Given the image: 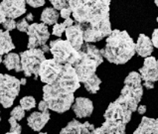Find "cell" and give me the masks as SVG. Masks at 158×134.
<instances>
[{
	"instance_id": "obj_1",
	"label": "cell",
	"mask_w": 158,
	"mask_h": 134,
	"mask_svg": "<svg viewBox=\"0 0 158 134\" xmlns=\"http://www.w3.org/2000/svg\"><path fill=\"white\" fill-rule=\"evenodd\" d=\"M69 6L76 24L84 30L85 43H94L111 34L110 0H70Z\"/></svg>"
},
{
	"instance_id": "obj_2",
	"label": "cell",
	"mask_w": 158,
	"mask_h": 134,
	"mask_svg": "<svg viewBox=\"0 0 158 134\" xmlns=\"http://www.w3.org/2000/svg\"><path fill=\"white\" fill-rule=\"evenodd\" d=\"M80 83L74 67L64 65L56 82L43 87V100L47 102L49 109L64 113L74 104V92L80 87Z\"/></svg>"
},
{
	"instance_id": "obj_3",
	"label": "cell",
	"mask_w": 158,
	"mask_h": 134,
	"mask_svg": "<svg viewBox=\"0 0 158 134\" xmlns=\"http://www.w3.org/2000/svg\"><path fill=\"white\" fill-rule=\"evenodd\" d=\"M103 57L115 65H123L135 55V43L126 31L114 30L106 38Z\"/></svg>"
},
{
	"instance_id": "obj_4",
	"label": "cell",
	"mask_w": 158,
	"mask_h": 134,
	"mask_svg": "<svg viewBox=\"0 0 158 134\" xmlns=\"http://www.w3.org/2000/svg\"><path fill=\"white\" fill-rule=\"evenodd\" d=\"M79 52L80 60L73 67L80 82L84 83L96 75L98 67L103 62V53L102 49L100 50L91 43L84 44Z\"/></svg>"
},
{
	"instance_id": "obj_5",
	"label": "cell",
	"mask_w": 158,
	"mask_h": 134,
	"mask_svg": "<svg viewBox=\"0 0 158 134\" xmlns=\"http://www.w3.org/2000/svg\"><path fill=\"white\" fill-rule=\"evenodd\" d=\"M141 82L142 79L139 73L131 71L125 78L124 87L121 89L119 97L115 101L131 112L136 111L138 104L143 95V86Z\"/></svg>"
},
{
	"instance_id": "obj_6",
	"label": "cell",
	"mask_w": 158,
	"mask_h": 134,
	"mask_svg": "<svg viewBox=\"0 0 158 134\" xmlns=\"http://www.w3.org/2000/svg\"><path fill=\"white\" fill-rule=\"evenodd\" d=\"M49 47L53 59L61 65L74 66L80 60V52L77 51L68 40H53Z\"/></svg>"
},
{
	"instance_id": "obj_7",
	"label": "cell",
	"mask_w": 158,
	"mask_h": 134,
	"mask_svg": "<svg viewBox=\"0 0 158 134\" xmlns=\"http://www.w3.org/2000/svg\"><path fill=\"white\" fill-rule=\"evenodd\" d=\"M20 79L10 75L0 74V104L4 108H9L20 91Z\"/></svg>"
},
{
	"instance_id": "obj_8",
	"label": "cell",
	"mask_w": 158,
	"mask_h": 134,
	"mask_svg": "<svg viewBox=\"0 0 158 134\" xmlns=\"http://www.w3.org/2000/svg\"><path fill=\"white\" fill-rule=\"evenodd\" d=\"M21 57V65L22 71L25 77H31L34 75L35 79L39 77V69L42 63L46 60L45 53L41 49H28L20 54Z\"/></svg>"
},
{
	"instance_id": "obj_9",
	"label": "cell",
	"mask_w": 158,
	"mask_h": 134,
	"mask_svg": "<svg viewBox=\"0 0 158 134\" xmlns=\"http://www.w3.org/2000/svg\"><path fill=\"white\" fill-rule=\"evenodd\" d=\"M27 34L29 36L28 45H27V48L29 50L46 45L47 41L50 38V33H49L48 27L44 23L30 24Z\"/></svg>"
},
{
	"instance_id": "obj_10",
	"label": "cell",
	"mask_w": 158,
	"mask_h": 134,
	"mask_svg": "<svg viewBox=\"0 0 158 134\" xmlns=\"http://www.w3.org/2000/svg\"><path fill=\"white\" fill-rule=\"evenodd\" d=\"M157 60L154 57L145 58L143 67L139 69V75L143 80V87L148 89L154 87V83L158 80V68L156 64Z\"/></svg>"
},
{
	"instance_id": "obj_11",
	"label": "cell",
	"mask_w": 158,
	"mask_h": 134,
	"mask_svg": "<svg viewBox=\"0 0 158 134\" xmlns=\"http://www.w3.org/2000/svg\"><path fill=\"white\" fill-rule=\"evenodd\" d=\"M63 66L54 59L45 60L39 69V77L41 82L46 84H52L57 80L63 70Z\"/></svg>"
},
{
	"instance_id": "obj_12",
	"label": "cell",
	"mask_w": 158,
	"mask_h": 134,
	"mask_svg": "<svg viewBox=\"0 0 158 134\" xmlns=\"http://www.w3.org/2000/svg\"><path fill=\"white\" fill-rule=\"evenodd\" d=\"M131 111L124 108L118 102L114 101L107 106L105 112V119L117 120V121H121L127 124L130 121V119H131Z\"/></svg>"
},
{
	"instance_id": "obj_13",
	"label": "cell",
	"mask_w": 158,
	"mask_h": 134,
	"mask_svg": "<svg viewBox=\"0 0 158 134\" xmlns=\"http://www.w3.org/2000/svg\"><path fill=\"white\" fill-rule=\"evenodd\" d=\"M0 4L10 19H16L26 13V0H2Z\"/></svg>"
},
{
	"instance_id": "obj_14",
	"label": "cell",
	"mask_w": 158,
	"mask_h": 134,
	"mask_svg": "<svg viewBox=\"0 0 158 134\" xmlns=\"http://www.w3.org/2000/svg\"><path fill=\"white\" fill-rule=\"evenodd\" d=\"M96 128L93 124L85 121L84 123L73 119L60 131V134H94Z\"/></svg>"
},
{
	"instance_id": "obj_15",
	"label": "cell",
	"mask_w": 158,
	"mask_h": 134,
	"mask_svg": "<svg viewBox=\"0 0 158 134\" xmlns=\"http://www.w3.org/2000/svg\"><path fill=\"white\" fill-rule=\"evenodd\" d=\"M66 37L77 51H80L84 46V30L79 24H74L66 29Z\"/></svg>"
},
{
	"instance_id": "obj_16",
	"label": "cell",
	"mask_w": 158,
	"mask_h": 134,
	"mask_svg": "<svg viewBox=\"0 0 158 134\" xmlns=\"http://www.w3.org/2000/svg\"><path fill=\"white\" fill-rule=\"evenodd\" d=\"M73 111L78 118H85L91 116L94 111V104L87 97H78L73 104Z\"/></svg>"
},
{
	"instance_id": "obj_17",
	"label": "cell",
	"mask_w": 158,
	"mask_h": 134,
	"mask_svg": "<svg viewBox=\"0 0 158 134\" xmlns=\"http://www.w3.org/2000/svg\"><path fill=\"white\" fill-rule=\"evenodd\" d=\"M126 124L117 120L106 119L101 127L96 128L94 134H125Z\"/></svg>"
},
{
	"instance_id": "obj_18",
	"label": "cell",
	"mask_w": 158,
	"mask_h": 134,
	"mask_svg": "<svg viewBox=\"0 0 158 134\" xmlns=\"http://www.w3.org/2000/svg\"><path fill=\"white\" fill-rule=\"evenodd\" d=\"M50 119V112L49 111H34L31 113L28 118H27V123L28 126L34 131H40L45 127Z\"/></svg>"
},
{
	"instance_id": "obj_19",
	"label": "cell",
	"mask_w": 158,
	"mask_h": 134,
	"mask_svg": "<svg viewBox=\"0 0 158 134\" xmlns=\"http://www.w3.org/2000/svg\"><path fill=\"white\" fill-rule=\"evenodd\" d=\"M153 46L152 41L149 37H147L146 35L140 34L138 36L137 42L135 44V51L138 54V56L142 58L150 57L153 52Z\"/></svg>"
},
{
	"instance_id": "obj_20",
	"label": "cell",
	"mask_w": 158,
	"mask_h": 134,
	"mask_svg": "<svg viewBox=\"0 0 158 134\" xmlns=\"http://www.w3.org/2000/svg\"><path fill=\"white\" fill-rule=\"evenodd\" d=\"M133 134H158V118L144 116Z\"/></svg>"
},
{
	"instance_id": "obj_21",
	"label": "cell",
	"mask_w": 158,
	"mask_h": 134,
	"mask_svg": "<svg viewBox=\"0 0 158 134\" xmlns=\"http://www.w3.org/2000/svg\"><path fill=\"white\" fill-rule=\"evenodd\" d=\"M4 66L6 67L7 70L11 71L14 70L17 73H20L22 71V65H21V57L16 53H9L5 56L3 60Z\"/></svg>"
},
{
	"instance_id": "obj_22",
	"label": "cell",
	"mask_w": 158,
	"mask_h": 134,
	"mask_svg": "<svg viewBox=\"0 0 158 134\" xmlns=\"http://www.w3.org/2000/svg\"><path fill=\"white\" fill-rule=\"evenodd\" d=\"M15 48L8 31L0 30V56L7 55Z\"/></svg>"
},
{
	"instance_id": "obj_23",
	"label": "cell",
	"mask_w": 158,
	"mask_h": 134,
	"mask_svg": "<svg viewBox=\"0 0 158 134\" xmlns=\"http://www.w3.org/2000/svg\"><path fill=\"white\" fill-rule=\"evenodd\" d=\"M60 17V13L58 12L54 7H47L45 8L41 14V21L42 23L46 25H55Z\"/></svg>"
},
{
	"instance_id": "obj_24",
	"label": "cell",
	"mask_w": 158,
	"mask_h": 134,
	"mask_svg": "<svg viewBox=\"0 0 158 134\" xmlns=\"http://www.w3.org/2000/svg\"><path fill=\"white\" fill-rule=\"evenodd\" d=\"M102 83L101 79L98 77L97 75H94L93 78H91L89 79H88L87 82L84 83L85 88L87 89L89 92L91 93H97L100 89V86Z\"/></svg>"
},
{
	"instance_id": "obj_25",
	"label": "cell",
	"mask_w": 158,
	"mask_h": 134,
	"mask_svg": "<svg viewBox=\"0 0 158 134\" xmlns=\"http://www.w3.org/2000/svg\"><path fill=\"white\" fill-rule=\"evenodd\" d=\"M74 23H75V20L69 18V19H66L63 23L55 24L53 27V35L57 36V37H61V36L63 35V33L66 32V29L68 28V27L73 26Z\"/></svg>"
},
{
	"instance_id": "obj_26",
	"label": "cell",
	"mask_w": 158,
	"mask_h": 134,
	"mask_svg": "<svg viewBox=\"0 0 158 134\" xmlns=\"http://www.w3.org/2000/svg\"><path fill=\"white\" fill-rule=\"evenodd\" d=\"M20 105L22 108H24L25 110H30L36 106V100H35V98L31 95L24 96L20 99Z\"/></svg>"
},
{
	"instance_id": "obj_27",
	"label": "cell",
	"mask_w": 158,
	"mask_h": 134,
	"mask_svg": "<svg viewBox=\"0 0 158 134\" xmlns=\"http://www.w3.org/2000/svg\"><path fill=\"white\" fill-rule=\"evenodd\" d=\"M10 115H11V117L15 118L17 121H19V120H22L25 117V109L22 108L21 105L15 106L14 108L11 110Z\"/></svg>"
},
{
	"instance_id": "obj_28",
	"label": "cell",
	"mask_w": 158,
	"mask_h": 134,
	"mask_svg": "<svg viewBox=\"0 0 158 134\" xmlns=\"http://www.w3.org/2000/svg\"><path fill=\"white\" fill-rule=\"evenodd\" d=\"M51 4L56 10H62V9L70 7L69 2L70 0H50Z\"/></svg>"
},
{
	"instance_id": "obj_29",
	"label": "cell",
	"mask_w": 158,
	"mask_h": 134,
	"mask_svg": "<svg viewBox=\"0 0 158 134\" xmlns=\"http://www.w3.org/2000/svg\"><path fill=\"white\" fill-rule=\"evenodd\" d=\"M8 122H9V124H10V132L21 134L22 127H21V125L17 122V120L15 118H13L10 116V118L8 119Z\"/></svg>"
},
{
	"instance_id": "obj_30",
	"label": "cell",
	"mask_w": 158,
	"mask_h": 134,
	"mask_svg": "<svg viewBox=\"0 0 158 134\" xmlns=\"http://www.w3.org/2000/svg\"><path fill=\"white\" fill-rule=\"evenodd\" d=\"M29 23L28 21H27L26 18H23V19H21L20 21L17 22V25H16V28L20 31V32H26L28 31V28H29Z\"/></svg>"
},
{
	"instance_id": "obj_31",
	"label": "cell",
	"mask_w": 158,
	"mask_h": 134,
	"mask_svg": "<svg viewBox=\"0 0 158 134\" xmlns=\"http://www.w3.org/2000/svg\"><path fill=\"white\" fill-rule=\"evenodd\" d=\"M17 23L14 21V19H10V18H7V19L3 22V28L6 31H12L16 28Z\"/></svg>"
},
{
	"instance_id": "obj_32",
	"label": "cell",
	"mask_w": 158,
	"mask_h": 134,
	"mask_svg": "<svg viewBox=\"0 0 158 134\" xmlns=\"http://www.w3.org/2000/svg\"><path fill=\"white\" fill-rule=\"evenodd\" d=\"M45 1H46V0H26V2L33 8H38V7L43 6L45 4Z\"/></svg>"
},
{
	"instance_id": "obj_33",
	"label": "cell",
	"mask_w": 158,
	"mask_h": 134,
	"mask_svg": "<svg viewBox=\"0 0 158 134\" xmlns=\"http://www.w3.org/2000/svg\"><path fill=\"white\" fill-rule=\"evenodd\" d=\"M72 15V9L70 7H67V8H64L62 9V10L60 11V16L62 18H64V19H69V18L71 17Z\"/></svg>"
},
{
	"instance_id": "obj_34",
	"label": "cell",
	"mask_w": 158,
	"mask_h": 134,
	"mask_svg": "<svg viewBox=\"0 0 158 134\" xmlns=\"http://www.w3.org/2000/svg\"><path fill=\"white\" fill-rule=\"evenodd\" d=\"M151 41H152L153 46L158 49V29H155L154 31H153Z\"/></svg>"
},
{
	"instance_id": "obj_35",
	"label": "cell",
	"mask_w": 158,
	"mask_h": 134,
	"mask_svg": "<svg viewBox=\"0 0 158 134\" xmlns=\"http://www.w3.org/2000/svg\"><path fill=\"white\" fill-rule=\"evenodd\" d=\"M38 108H39L40 111H41V112H45V111H48L49 106H48L46 101H45V100H41V101L39 102V104H38Z\"/></svg>"
},
{
	"instance_id": "obj_36",
	"label": "cell",
	"mask_w": 158,
	"mask_h": 134,
	"mask_svg": "<svg viewBox=\"0 0 158 134\" xmlns=\"http://www.w3.org/2000/svg\"><path fill=\"white\" fill-rule=\"evenodd\" d=\"M7 19V17H6V14H5V12H4L3 10V8L1 6V4H0V24H3V22L5 21Z\"/></svg>"
},
{
	"instance_id": "obj_37",
	"label": "cell",
	"mask_w": 158,
	"mask_h": 134,
	"mask_svg": "<svg viewBox=\"0 0 158 134\" xmlns=\"http://www.w3.org/2000/svg\"><path fill=\"white\" fill-rule=\"evenodd\" d=\"M137 111H138V113L139 114H144L146 112V106L145 105H139L138 107H137Z\"/></svg>"
},
{
	"instance_id": "obj_38",
	"label": "cell",
	"mask_w": 158,
	"mask_h": 134,
	"mask_svg": "<svg viewBox=\"0 0 158 134\" xmlns=\"http://www.w3.org/2000/svg\"><path fill=\"white\" fill-rule=\"evenodd\" d=\"M41 50H42L44 53H48L49 51H50V47H48L47 45H43L42 48H41Z\"/></svg>"
},
{
	"instance_id": "obj_39",
	"label": "cell",
	"mask_w": 158,
	"mask_h": 134,
	"mask_svg": "<svg viewBox=\"0 0 158 134\" xmlns=\"http://www.w3.org/2000/svg\"><path fill=\"white\" fill-rule=\"evenodd\" d=\"M26 19H27V21H33L34 17H33L32 13H28V14H27V16H26Z\"/></svg>"
},
{
	"instance_id": "obj_40",
	"label": "cell",
	"mask_w": 158,
	"mask_h": 134,
	"mask_svg": "<svg viewBox=\"0 0 158 134\" xmlns=\"http://www.w3.org/2000/svg\"><path fill=\"white\" fill-rule=\"evenodd\" d=\"M26 83H27V80H26V79H25V78H22V79H20V83L22 84V86H25Z\"/></svg>"
},
{
	"instance_id": "obj_41",
	"label": "cell",
	"mask_w": 158,
	"mask_h": 134,
	"mask_svg": "<svg viewBox=\"0 0 158 134\" xmlns=\"http://www.w3.org/2000/svg\"><path fill=\"white\" fill-rule=\"evenodd\" d=\"M5 134H18V133H14V132H10V131H9V132H7Z\"/></svg>"
},
{
	"instance_id": "obj_42",
	"label": "cell",
	"mask_w": 158,
	"mask_h": 134,
	"mask_svg": "<svg viewBox=\"0 0 158 134\" xmlns=\"http://www.w3.org/2000/svg\"><path fill=\"white\" fill-rule=\"evenodd\" d=\"M154 2H155V4H156V6L158 7V0H154Z\"/></svg>"
},
{
	"instance_id": "obj_43",
	"label": "cell",
	"mask_w": 158,
	"mask_h": 134,
	"mask_svg": "<svg viewBox=\"0 0 158 134\" xmlns=\"http://www.w3.org/2000/svg\"><path fill=\"white\" fill-rule=\"evenodd\" d=\"M1 63H2V57L0 56V64H1Z\"/></svg>"
},
{
	"instance_id": "obj_44",
	"label": "cell",
	"mask_w": 158,
	"mask_h": 134,
	"mask_svg": "<svg viewBox=\"0 0 158 134\" xmlns=\"http://www.w3.org/2000/svg\"><path fill=\"white\" fill-rule=\"evenodd\" d=\"M38 134H48V133H46V132H40V133H38Z\"/></svg>"
},
{
	"instance_id": "obj_45",
	"label": "cell",
	"mask_w": 158,
	"mask_h": 134,
	"mask_svg": "<svg viewBox=\"0 0 158 134\" xmlns=\"http://www.w3.org/2000/svg\"><path fill=\"white\" fill-rule=\"evenodd\" d=\"M156 64H157V68H158V60H157V62H156Z\"/></svg>"
},
{
	"instance_id": "obj_46",
	"label": "cell",
	"mask_w": 158,
	"mask_h": 134,
	"mask_svg": "<svg viewBox=\"0 0 158 134\" xmlns=\"http://www.w3.org/2000/svg\"><path fill=\"white\" fill-rule=\"evenodd\" d=\"M157 22H158V17H157Z\"/></svg>"
},
{
	"instance_id": "obj_47",
	"label": "cell",
	"mask_w": 158,
	"mask_h": 134,
	"mask_svg": "<svg viewBox=\"0 0 158 134\" xmlns=\"http://www.w3.org/2000/svg\"><path fill=\"white\" fill-rule=\"evenodd\" d=\"M0 120H1V117H0Z\"/></svg>"
}]
</instances>
